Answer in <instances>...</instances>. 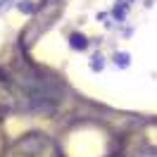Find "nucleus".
<instances>
[{
  "label": "nucleus",
  "instance_id": "nucleus-1",
  "mask_svg": "<svg viewBox=\"0 0 157 157\" xmlns=\"http://www.w3.org/2000/svg\"><path fill=\"white\" fill-rule=\"evenodd\" d=\"M71 48L74 50H83L86 45H88V40H86V36H81V33H71Z\"/></svg>",
  "mask_w": 157,
  "mask_h": 157
},
{
  "label": "nucleus",
  "instance_id": "nucleus-2",
  "mask_svg": "<svg viewBox=\"0 0 157 157\" xmlns=\"http://www.w3.org/2000/svg\"><path fill=\"white\" fill-rule=\"evenodd\" d=\"M119 67H128V52H117V57H114Z\"/></svg>",
  "mask_w": 157,
  "mask_h": 157
},
{
  "label": "nucleus",
  "instance_id": "nucleus-3",
  "mask_svg": "<svg viewBox=\"0 0 157 157\" xmlns=\"http://www.w3.org/2000/svg\"><path fill=\"white\" fill-rule=\"evenodd\" d=\"M102 67H105L102 57H100V55H95V57H93V62H90V69H93V71H98V69H102Z\"/></svg>",
  "mask_w": 157,
  "mask_h": 157
},
{
  "label": "nucleus",
  "instance_id": "nucleus-4",
  "mask_svg": "<svg viewBox=\"0 0 157 157\" xmlns=\"http://www.w3.org/2000/svg\"><path fill=\"white\" fill-rule=\"evenodd\" d=\"M19 10H21V12H31L33 7H31L29 2H19Z\"/></svg>",
  "mask_w": 157,
  "mask_h": 157
},
{
  "label": "nucleus",
  "instance_id": "nucleus-5",
  "mask_svg": "<svg viewBox=\"0 0 157 157\" xmlns=\"http://www.w3.org/2000/svg\"><path fill=\"white\" fill-rule=\"evenodd\" d=\"M138 157H157V152H140Z\"/></svg>",
  "mask_w": 157,
  "mask_h": 157
}]
</instances>
